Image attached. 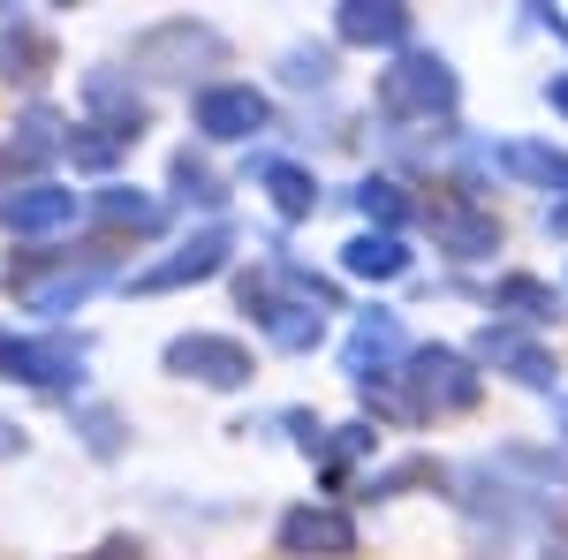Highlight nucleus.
I'll return each instance as SVG.
<instances>
[{
    "mask_svg": "<svg viewBox=\"0 0 568 560\" xmlns=\"http://www.w3.org/2000/svg\"><path fill=\"white\" fill-rule=\"evenodd\" d=\"M243 303L258 310V326H265L273 348H318L326 310H334V288L311 281V273H296V265H281L273 281H243Z\"/></svg>",
    "mask_w": 568,
    "mask_h": 560,
    "instance_id": "1",
    "label": "nucleus"
},
{
    "mask_svg": "<svg viewBox=\"0 0 568 560\" xmlns=\"http://www.w3.org/2000/svg\"><path fill=\"white\" fill-rule=\"evenodd\" d=\"M379 99L394 114H447L463 99V84H455V69L439 53H394V69L379 77Z\"/></svg>",
    "mask_w": 568,
    "mask_h": 560,
    "instance_id": "2",
    "label": "nucleus"
},
{
    "mask_svg": "<svg viewBox=\"0 0 568 560\" xmlns=\"http://www.w3.org/2000/svg\"><path fill=\"white\" fill-rule=\"evenodd\" d=\"M0 371H8V379H23V387L69 394L77 379H84V342H61V334H45V342L0 334Z\"/></svg>",
    "mask_w": 568,
    "mask_h": 560,
    "instance_id": "3",
    "label": "nucleus"
},
{
    "mask_svg": "<svg viewBox=\"0 0 568 560\" xmlns=\"http://www.w3.org/2000/svg\"><path fill=\"white\" fill-rule=\"evenodd\" d=\"M402 379H409V401H417V409H439V417L478 401V371H470V356H455V348H417Z\"/></svg>",
    "mask_w": 568,
    "mask_h": 560,
    "instance_id": "4",
    "label": "nucleus"
},
{
    "mask_svg": "<svg viewBox=\"0 0 568 560\" xmlns=\"http://www.w3.org/2000/svg\"><path fill=\"white\" fill-rule=\"evenodd\" d=\"M227 251H235V235H227V227L213 220V227H197V235H190L182 251H168L160 265H144L130 288H136V296H160V288H190V281H213L220 265H227Z\"/></svg>",
    "mask_w": 568,
    "mask_h": 560,
    "instance_id": "5",
    "label": "nucleus"
},
{
    "mask_svg": "<svg viewBox=\"0 0 568 560\" xmlns=\"http://www.w3.org/2000/svg\"><path fill=\"white\" fill-rule=\"evenodd\" d=\"M409 356L402 342V318L394 310H356L349 342H342V371H349L356 387H372V379H394V364Z\"/></svg>",
    "mask_w": 568,
    "mask_h": 560,
    "instance_id": "6",
    "label": "nucleus"
},
{
    "mask_svg": "<svg viewBox=\"0 0 568 560\" xmlns=\"http://www.w3.org/2000/svg\"><path fill=\"white\" fill-rule=\"evenodd\" d=\"M168 371L197 379V387H251V348L227 334H182V342H168Z\"/></svg>",
    "mask_w": 568,
    "mask_h": 560,
    "instance_id": "7",
    "label": "nucleus"
},
{
    "mask_svg": "<svg viewBox=\"0 0 568 560\" xmlns=\"http://www.w3.org/2000/svg\"><path fill=\"white\" fill-rule=\"evenodd\" d=\"M227 45H220V31H205V23H160V31H144V39L130 45V61L144 69V77H190V61H220Z\"/></svg>",
    "mask_w": 568,
    "mask_h": 560,
    "instance_id": "8",
    "label": "nucleus"
},
{
    "mask_svg": "<svg viewBox=\"0 0 568 560\" xmlns=\"http://www.w3.org/2000/svg\"><path fill=\"white\" fill-rule=\"evenodd\" d=\"M273 122V106H265V91L251 84H205L197 91V130L213 136V144H243V136H258Z\"/></svg>",
    "mask_w": 568,
    "mask_h": 560,
    "instance_id": "9",
    "label": "nucleus"
},
{
    "mask_svg": "<svg viewBox=\"0 0 568 560\" xmlns=\"http://www.w3.org/2000/svg\"><path fill=\"white\" fill-rule=\"evenodd\" d=\"M281 553L342 560V553H356V522L342 516V508H288V516H281Z\"/></svg>",
    "mask_w": 568,
    "mask_h": 560,
    "instance_id": "10",
    "label": "nucleus"
},
{
    "mask_svg": "<svg viewBox=\"0 0 568 560\" xmlns=\"http://www.w3.org/2000/svg\"><path fill=\"white\" fill-rule=\"evenodd\" d=\"M77 220V190L61 182H23V190H0V227L8 235H53Z\"/></svg>",
    "mask_w": 568,
    "mask_h": 560,
    "instance_id": "11",
    "label": "nucleus"
},
{
    "mask_svg": "<svg viewBox=\"0 0 568 560\" xmlns=\"http://www.w3.org/2000/svg\"><path fill=\"white\" fill-rule=\"evenodd\" d=\"M478 356L493 364V371H508L516 387H538V394H554V379H561L554 356H546L538 342H524V334H508V326H493V334L478 342Z\"/></svg>",
    "mask_w": 568,
    "mask_h": 560,
    "instance_id": "12",
    "label": "nucleus"
},
{
    "mask_svg": "<svg viewBox=\"0 0 568 560\" xmlns=\"http://www.w3.org/2000/svg\"><path fill=\"white\" fill-rule=\"evenodd\" d=\"M45 152H69V122L53 114V106H31L23 122H16V144H0V182L23 167H39Z\"/></svg>",
    "mask_w": 568,
    "mask_h": 560,
    "instance_id": "13",
    "label": "nucleus"
},
{
    "mask_svg": "<svg viewBox=\"0 0 568 560\" xmlns=\"http://www.w3.org/2000/svg\"><path fill=\"white\" fill-rule=\"evenodd\" d=\"M334 31L349 45H402L409 39V8H402V0H342Z\"/></svg>",
    "mask_w": 568,
    "mask_h": 560,
    "instance_id": "14",
    "label": "nucleus"
},
{
    "mask_svg": "<svg viewBox=\"0 0 568 560\" xmlns=\"http://www.w3.org/2000/svg\"><path fill=\"white\" fill-rule=\"evenodd\" d=\"M433 227H439V243H447L455 258H493V251H500L493 213H470V205H433Z\"/></svg>",
    "mask_w": 568,
    "mask_h": 560,
    "instance_id": "15",
    "label": "nucleus"
},
{
    "mask_svg": "<svg viewBox=\"0 0 568 560\" xmlns=\"http://www.w3.org/2000/svg\"><path fill=\"white\" fill-rule=\"evenodd\" d=\"M45 69H53V39H45V31H31V23H8V31H0V77L39 84Z\"/></svg>",
    "mask_w": 568,
    "mask_h": 560,
    "instance_id": "16",
    "label": "nucleus"
},
{
    "mask_svg": "<svg viewBox=\"0 0 568 560\" xmlns=\"http://www.w3.org/2000/svg\"><path fill=\"white\" fill-rule=\"evenodd\" d=\"M258 182L288 220H304L311 205H318V182H311V167H296V160H258Z\"/></svg>",
    "mask_w": 568,
    "mask_h": 560,
    "instance_id": "17",
    "label": "nucleus"
},
{
    "mask_svg": "<svg viewBox=\"0 0 568 560\" xmlns=\"http://www.w3.org/2000/svg\"><path fill=\"white\" fill-rule=\"evenodd\" d=\"M342 273H356V281H394V273H409V251H402V235H356L349 251H342Z\"/></svg>",
    "mask_w": 568,
    "mask_h": 560,
    "instance_id": "18",
    "label": "nucleus"
},
{
    "mask_svg": "<svg viewBox=\"0 0 568 560\" xmlns=\"http://www.w3.org/2000/svg\"><path fill=\"white\" fill-rule=\"evenodd\" d=\"M99 281H114V265H106V258H84L77 273L45 281V288H23V303H31V310H77V303H84Z\"/></svg>",
    "mask_w": 568,
    "mask_h": 560,
    "instance_id": "19",
    "label": "nucleus"
},
{
    "mask_svg": "<svg viewBox=\"0 0 568 560\" xmlns=\"http://www.w3.org/2000/svg\"><path fill=\"white\" fill-rule=\"evenodd\" d=\"M500 167L524 174V182H538V190H568V152H554V144H500Z\"/></svg>",
    "mask_w": 568,
    "mask_h": 560,
    "instance_id": "20",
    "label": "nucleus"
},
{
    "mask_svg": "<svg viewBox=\"0 0 568 560\" xmlns=\"http://www.w3.org/2000/svg\"><path fill=\"white\" fill-rule=\"evenodd\" d=\"M99 220L106 227H130V235H152L160 227V197H144V190H99Z\"/></svg>",
    "mask_w": 568,
    "mask_h": 560,
    "instance_id": "21",
    "label": "nucleus"
},
{
    "mask_svg": "<svg viewBox=\"0 0 568 560\" xmlns=\"http://www.w3.org/2000/svg\"><path fill=\"white\" fill-rule=\"evenodd\" d=\"M356 205H364V220H379V235H394L409 220V197H402V182H387V174L356 182Z\"/></svg>",
    "mask_w": 568,
    "mask_h": 560,
    "instance_id": "22",
    "label": "nucleus"
},
{
    "mask_svg": "<svg viewBox=\"0 0 568 560\" xmlns=\"http://www.w3.org/2000/svg\"><path fill=\"white\" fill-rule=\"evenodd\" d=\"M114 152H122V136L106 130V122H77V130H69V160H77V167H114Z\"/></svg>",
    "mask_w": 568,
    "mask_h": 560,
    "instance_id": "23",
    "label": "nucleus"
},
{
    "mask_svg": "<svg viewBox=\"0 0 568 560\" xmlns=\"http://www.w3.org/2000/svg\"><path fill=\"white\" fill-rule=\"evenodd\" d=\"M500 310H516V318H554V288L530 281V273H508V281H500Z\"/></svg>",
    "mask_w": 568,
    "mask_h": 560,
    "instance_id": "24",
    "label": "nucleus"
},
{
    "mask_svg": "<svg viewBox=\"0 0 568 560\" xmlns=\"http://www.w3.org/2000/svg\"><path fill=\"white\" fill-rule=\"evenodd\" d=\"M281 77H288V84H326V77H334V53H326V45H296Z\"/></svg>",
    "mask_w": 568,
    "mask_h": 560,
    "instance_id": "25",
    "label": "nucleus"
},
{
    "mask_svg": "<svg viewBox=\"0 0 568 560\" xmlns=\"http://www.w3.org/2000/svg\"><path fill=\"white\" fill-rule=\"evenodd\" d=\"M417 477H433V462H394V470L364 477V492H372V500H394V492H402V485H417Z\"/></svg>",
    "mask_w": 568,
    "mask_h": 560,
    "instance_id": "26",
    "label": "nucleus"
},
{
    "mask_svg": "<svg viewBox=\"0 0 568 560\" xmlns=\"http://www.w3.org/2000/svg\"><path fill=\"white\" fill-rule=\"evenodd\" d=\"M84 447L91 455H114V447H122V425H114L106 409H84Z\"/></svg>",
    "mask_w": 568,
    "mask_h": 560,
    "instance_id": "27",
    "label": "nucleus"
},
{
    "mask_svg": "<svg viewBox=\"0 0 568 560\" xmlns=\"http://www.w3.org/2000/svg\"><path fill=\"white\" fill-rule=\"evenodd\" d=\"M372 447V425H342V439H326V455H364Z\"/></svg>",
    "mask_w": 568,
    "mask_h": 560,
    "instance_id": "28",
    "label": "nucleus"
},
{
    "mask_svg": "<svg viewBox=\"0 0 568 560\" xmlns=\"http://www.w3.org/2000/svg\"><path fill=\"white\" fill-rule=\"evenodd\" d=\"M16 455H23V425H16V417H0V462H16Z\"/></svg>",
    "mask_w": 568,
    "mask_h": 560,
    "instance_id": "29",
    "label": "nucleus"
},
{
    "mask_svg": "<svg viewBox=\"0 0 568 560\" xmlns=\"http://www.w3.org/2000/svg\"><path fill=\"white\" fill-rule=\"evenodd\" d=\"M546 99H554V106L568 114V77H561V84H546Z\"/></svg>",
    "mask_w": 568,
    "mask_h": 560,
    "instance_id": "30",
    "label": "nucleus"
},
{
    "mask_svg": "<svg viewBox=\"0 0 568 560\" xmlns=\"http://www.w3.org/2000/svg\"><path fill=\"white\" fill-rule=\"evenodd\" d=\"M554 235H568V197H561V205H554Z\"/></svg>",
    "mask_w": 568,
    "mask_h": 560,
    "instance_id": "31",
    "label": "nucleus"
},
{
    "mask_svg": "<svg viewBox=\"0 0 568 560\" xmlns=\"http://www.w3.org/2000/svg\"><path fill=\"white\" fill-rule=\"evenodd\" d=\"M122 553H130V546H106V553H84V560H122Z\"/></svg>",
    "mask_w": 568,
    "mask_h": 560,
    "instance_id": "32",
    "label": "nucleus"
}]
</instances>
